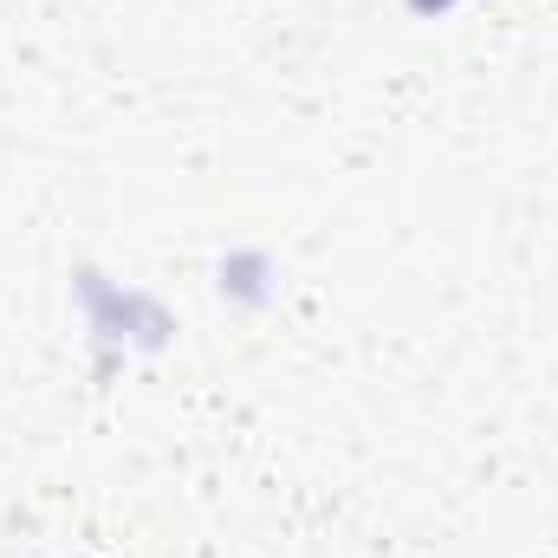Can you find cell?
<instances>
[{
	"instance_id": "cell-1",
	"label": "cell",
	"mask_w": 558,
	"mask_h": 558,
	"mask_svg": "<svg viewBox=\"0 0 558 558\" xmlns=\"http://www.w3.org/2000/svg\"><path fill=\"white\" fill-rule=\"evenodd\" d=\"M416 13H441V7H454V0H410Z\"/></svg>"
}]
</instances>
